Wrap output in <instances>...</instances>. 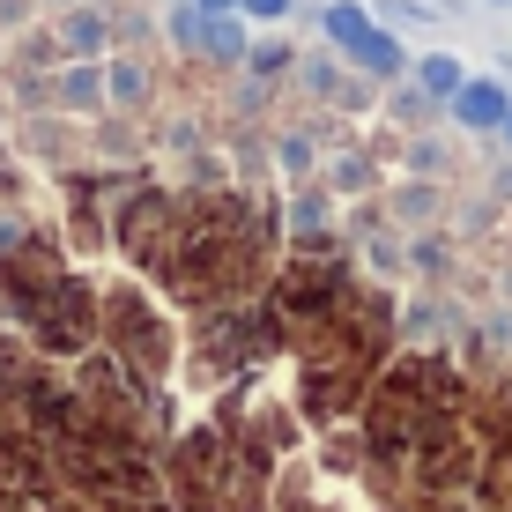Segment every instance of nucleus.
<instances>
[{"label": "nucleus", "mask_w": 512, "mask_h": 512, "mask_svg": "<svg viewBox=\"0 0 512 512\" xmlns=\"http://www.w3.org/2000/svg\"><path fill=\"white\" fill-rule=\"evenodd\" d=\"M453 112H461L468 127H505V112H512V104H505L498 82H468V90H453Z\"/></svg>", "instance_id": "f257e3e1"}, {"label": "nucleus", "mask_w": 512, "mask_h": 512, "mask_svg": "<svg viewBox=\"0 0 512 512\" xmlns=\"http://www.w3.org/2000/svg\"><path fill=\"white\" fill-rule=\"evenodd\" d=\"M349 52H357V60L372 67V75H394V67H401V52H394V38H379V30H364V38L349 45Z\"/></svg>", "instance_id": "f03ea898"}, {"label": "nucleus", "mask_w": 512, "mask_h": 512, "mask_svg": "<svg viewBox=\"0 0 512 512\" xmlns=\"http://www.w3.org/2000/svg\"><path fill=\"white\" fill-rule=\"evenodd\" d=\"M423 82H431L438 97H453V90H461V67H453L446 52H438V60H423Z\"/></svg>", "instance_id": "7ed1b4c3"}, {"label": "nucleus", "mask_w": 512, "mask_h": 512, "mask_svg": "<svg viewBox=\"0 0 512 512\" xmlns=\"http://www.w3.org/2000/svg\"><path fill=\"white\" fill-rule=\"evenodd\" d=\"M327 30H334L342 45H357V38H364V8H334V15H327Z\"/></svg>", "instance_id": "20e7f679"}, {"label": "nucleus", "mask_w": 512, "mask_h": 512, "mask_svg": "<svg viewBox=\"0 0 512 512\" xmlns=\"http://www.w3.org/2000/svg\"><path fill=\"white\" fill-rule=\"evenodd\" d=\"M245 8H253V15H282L290 0H245Z\"/></svg>", "instance_id": "39448f33"}, {"label": "nucleus", "mask_w": 512, "mask_h": 512, "mask_svg": "<svg viewBox=\"0 0 512 512\" xmlns=\"http://www.w3.org/2000/svg\"><path fill=\"white\" fill-rule=\"evenodd\" d=\"M208 8H231V0H208Z\"/></svg>", "instance_id": "423d86ee"}, {"label": "nucleus", "mask_w": 512, "mask_h": 512, "mask_svg": "<svg viewBox=\"0 0 512 512\" xmlns=\"http://www.w3.org/2000/svg\"><path fill=\"white\" fill-rule=\"evenodd\" d=\"M505 127H512V112H505Z\"/></svg>", "instance_id": "0eeeda50"}]
</instances>
